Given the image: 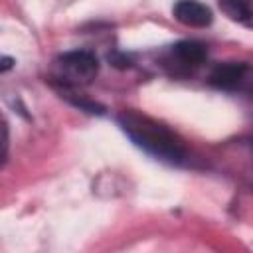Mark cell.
<instances>
[{"instance_id":"obj_1","label":"cell","mask_w":253,"mask_h":253,"mask_svg":"<svg viewBox=\"0 0 253 253\" xmlns=\"http://www.w3.org/2000/svg\"><path fill=\"white\" fill-rule=\"evenodd\" d=\"M119 125L138 148H142L156 160L168 164H182L186 160L184 142L170 128L156 123L154 119L136 111H123L119 115Z\"/></svg>"},{"instance_id":"obj_5","label":"cell","mask_w":253,"mask_h":253,"mask_svg":"<svg viewBox=\"0 0 253 253\" xmlns=\"http://www.w3.org/2000/svg\"><path fill=\"white\" fill-rule=\"evenodd\" d=\"M247 73H249V67L245 63H223L211 71L210 81L219 89H237L245 83Z\"/></svg>"},{"instance_id":"obj_2","label":"cell","mask_w":253,"mask_h":253,"mask_svg":"<svg viewBox=\"0 0 253 253\" xmlns=\"http://www.w3.org/2000/svg\"><path fill=\"white\" fill-rule=\"evenodd\" d=\"M53 71L63 85L83 87L95 79L99 71V61L91 51H83V49L67 51L55 59Z\"/></svg>"},{"instance_id":"obj_3","label":"cell","mask_w":253,"mask_h":253,"mask_svg":"<svg viewBox=\"0 0 253 253\" xmlns=\"http://www.w3.org/2000/svg\"><path fill=\"white\" fill-rule=\"evenodd\" d=\"M208 57V49L200 42H180L170 47L166 55V63L172 67L176 75L180 73H192L198 69Z\"/></svg>"},{"instance_id":"obj_4","label":"cell","mask_w":253,"mask_h":253,"mask_svg":"<svg viewBox=\"0 0 253 253\" xmlns=\"http://www.w3.org/2000/svg\"><path fill=\"white\" fill-rule=\"evenodd\" d=\"M172 14L180 24L190 26V28H206L213 20L211 10L206 4L196 2V0H180V2H176Z\"/></svg>"},{"instance_id":"obj_6","label":"cell","mask_w":253,"mask_h":253,"mask_svg":"<svg viewBox=\"0 0 253 253\" xmlns=\"http://www.w3.org/2000/svg\"><path fill=\"white\" fill-rule=\"evenodd\" d=\"M217 4L231 22L253 30V0H217Z\"/></svg>"}]
</instances>
